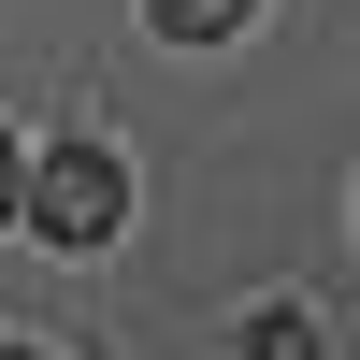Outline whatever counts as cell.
Returning <instances> with one entry per match:
<instances>
[{
    "mask_svg": "<svg viewBox=\"0 0 360 360\" xmlns=\"http://www.w3.org/2000/svg\"><path fill=\"white\" fill-rule=\"evenodd\" d=\"M115 217H130V173H115L101 130H72V144L29 159V231L44 245H115Z\"/></svg>",
    "mask_w": 360,
    "mask_h": 360,
    "instance_id": "cell-1",
    "label": "cell"
},
{
    "mask_svg": "<svg viewBox=\"0 0 360 360\" xmlns=\"http://www.w3.org/2000/svg\"><path fill=\"white\" fill-rule=\"evenodd\" d=\"M144 15H159V29H173V44H231V29H245V15H259V0H144Z\"/></svg>",
    "mask_w": 360,
    "mask_h": 360,
    "instance_id": "cell-2",
    "label": "cell"
},
{
    "mask_svg": "<svg viewBox=\"0 0 360 360\" xmlns=\"http://www.w3.org/2000/svg\"><path fill=\"white\" fill-rule=\"evenodd\" d=\"M245 360H317V317H303V303H259V317H245Z\"/></svg>",
    "mask_w": 360,
    "mask_h": 360,
    "instance_id": "cell-3",
    "label": "cell"
},
{
    "mask_svg": "<svg viewBox=\"0 0 360 360\" xmlns=\"http://www.w3.org/2000/svg\"><path fill=\"white\" fill-rule=\"evenodd\" d=\"M15 202H29V173H15V144H0V217H15Z\"/></svg>",
    "mask_w": 360,
    "mask_h": 360,
    "instance_id": "cell-4",
    "label": "cell"
},
{
    "mask_svg": "<svg viewBox=\"0 0 360 360\" xmlns=\"http://www.w3.org/2000/svg\"><path fill=\"white\" fill-rule=\"evenodd\" d=\"M0 360H44V346H0Z\"/></svg>",
    "mask_w": 360,
    "mask_h": 360,
    "instance_id": "cell-5",
    "label": "cell"
}]
</instances>
